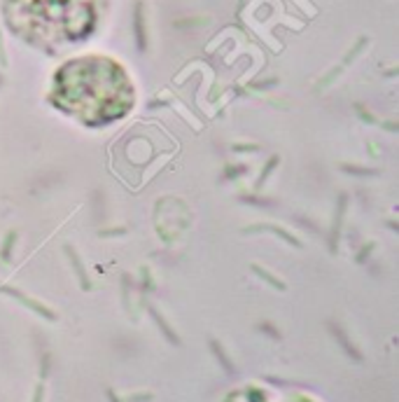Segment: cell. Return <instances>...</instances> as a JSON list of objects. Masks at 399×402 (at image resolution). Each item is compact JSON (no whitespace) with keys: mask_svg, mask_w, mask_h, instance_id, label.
I'll use <instances>...</instances> for the list:
<instances>
[{"mask_svg":"<svg viewBox=\"0 0 399 402\" xmlns=\"http://www.w3.org/2000/svg\"><path fill=\"white\" fill-rule=\"evenodd\" d=\"M0 293H5V295H12L14 300H19L23 304V306H28V309H33L38 316H42V318H47V320H56V313L52 309H47V306H42L40 302H35V300H31L28 295H23V293H19L16 288H12V286H0Z\"/></svg>","mask_w":399,"mask_h":402,"instance_id":"1","label":"cell"},{"mask_svg":"<svg viewBox=\"0 0 399 402\" xmlns=\"http://www.w3.org/2000/svg\"><path fill=\"white\" fill-rule=\"evenodd\" d=\"M329 332H331V337L336 339V344H338V346H341V348H343V351H345V356H350V358H353V360H355V363H362V353H360V351H357V348L353 346V344H350V339H348V334H345V330H341V325H338V323H334V320H331V323H329Z\"/></svg>","mask_w":399,"mask_h":402,"instance_id":"2","label":"cell"},{"mask_svg":"<svg viewBox=\"0 0 399 402\" xmlns=\"http://www.w3.org/2000/svg\"><path fill=\"white\" fill-rule=\"evenodd\" d=\"M63 250H66L68 260L73 262V269H75L77 279H80V286H82V290H91V281H89V276H86V271H84V267H82V262H80V257H77L75 248H73V246H66Z\"/></svg>","mask_w":399,"mask_h":402,"instance_id":"3","label":"cell"},{"mask_svg":"<svg viewBox=\"0 0 399 402\" xmlns=\"http://www.w3.org/2000/svg\"><path fill=\"white\" fill-rule=\"evenodd\" d=\"M254 229H266V232H273V234H276V236H280V239H283V241H287V243H292V246H294V248H299V246H301V241L297 239V236H292L290 232H285L283 227H278V224H252V227H247L245 232H247V234H252Z\"/></svg>","mask_w":399,"mask_h":402,"instance_id":"4","label":"cell"},{"mask_svg":"<svg viewBox=\"0 0 399 402\" xmlns=\"http://www.w3.org/2000/svg\"><path fill=\"white\" fill-rule=\"evenodd\" d=\"M345 201H348L345 194H341L336 201V215H334V227H331V250H336V239L341 234V220H343V213H345Z\"/></svg>","mask_w":399,"mask_h":402,"instance_id":"5","label":"cell"},{"mask_svg":"<svg viewBox=\"0 0 399 402\" xmlns=\"http://www.w3.org/2000/svg\"><path fill=\"white\" fill-rule=\"evenodd\" d=\"M147 311H150V316L154 318V323L159 325V330H161V332H163V337H166V339H168L170 344H175V346H180V337H177V334H175V332H173V330H170V327H168V323L163 320V316H161V313H159V311L154 309V306H147Z\"/></svg>","mask_w":399,"mask_h":402,"instance_id":"6","label":"cell"},{"mask_svg":"<svg viewBox=\"0 0 399 402\" xmlns=\"http://www.w3.org/2000/svg\"><path fill=\"white\" fill-rule=\"evenodd\" d=\"M208 344H210V351H213V353L217 356V360H220V365H222V370L227 372V374H236V367H234V365H231V360L227 358L224 348L220 346V341H217V339H210Z\"/></svg>","mask_w":399,"mask_h":402,"instance_id":"7","label":"cell"},{"mask_svg":"<svg viewBox=\"0 0 399 402\" xmlns=\"http://www.w3.org/2000/svg\"><path fill=\"white\" fill-rule=\"evenodd\" d=\"M341 171H343V173H350V176H357V178H371V176H378L376 169H369V166H355V164H341Z\"/></svg>","mask_w":399,"mask_h":402,"instance_id":"8","label":"cell"},{"mask_svg":"<svg viewBox=\"0 0 399 402\" xmlns=\"http://www.w3.org/2000/svg\"><path fill=\"white\" fill-rule=\"evenodd\" d=\"M238 199L243 203H250V206H259V208H273L276 201L273 199H266V197H257V194H240Z\"/></svg>","mask_w":399,"mask_h":402,"instance_id":"9","label":"cell"},{"mask_svg":"<svg viewBox=\"0 0 399 402\" xmlns=\"http://www.w3.org/2000/svg\"><path fill=\"white\" fill-rule=\"evenodd\" d=\"M252 271H254V274H257V276H259L261 281H266V283H271V286L276 288V290H287V288H285V283H283V281H280V279H276V276H273V274H269V271H264V269H261V267H259V264H252Z\"/></svg>","mask_w":399,"mask_h":402,"instance_id":"10","label":"cell"},{"mask_svg":"<svg viewBox=\"0 0 399 402\" xmlns=\"http://www.w3.org/2000/svg\"><path fill=\"white\" fill-rule=\"evenodd\" d=\"M136 40H138V49H145V28H143L140 5H138V9H136Z\"/></svg>","mask_w":399,"mask_h":402,"instance_id":"11","label":"cell"},{"mask_svg":"<svg viewBox=\"0 0 399 402\" xmlns=\"http://www.w3.org/2000/svg\"><path fill=\"white\" fill-rule=\"evenodd\" d=\"M14 241H16V232H9L7 239H5V243H2V250H0V257H2L5 262L12 260V246H14Z\"/></svg>","mask_w":399,"mask_h":402,"instance_id":"12","label":"cell"},{"mask_svg":"<svg viewBox=\"0 0 399 402\" xmlns=\"http://www.w3.org/2000/svg\"><path fill=\"white\" fill-rule=\"evenodd\" d=\"M278 162H280V159H278L276 155L271 157V162L266 164L264 169H261V176H259V180H257V187H261V185H264V183H266V178H269V176H271V171H273V169H276V166H278Z\"/></svg>","mask_w":399,"mask_h":402,"instance_id":"13","label":"cell"},{"mask_svg":"<svg viewBox=\"0 0 399 402\" xmlns=\"http://www.w3.org/2000/svg\"><path fill=\"white\" fill-rule=\"evenodd\" d=\"M259 330H261L264 334H269L273 341H280V339H283V334H280L276 327H273V323H266V320H264V323H259Z\"/></svg>","mask_w":399,"mask_h":402,"instance_id":"14","label":"cell"},{"mask_svg":"<svg viewBox=\"0 0 399 402\" xmlns=\"http://www.w3.org/2000/svg\"><path fill=\"white\" fill-rule=\"evenodd\" d=\"M243 173H247L245 164H234V166H229V169L224 171V176H227V178H240Z\"/></svg>","mask_w":399,"mask_h":402,"instance_id":"15","label":"cell"},{"mask_svg":"<svg viewBox=\"0 0 399 402\" xmlns=\"http://www.w3.org/2000/svg\"><path fill=\"white\" fill-rule=\"evenodd\" d=\"M152 400V393H140V395H131L126 398V402H150Z\"/></svg>","mask_w":399,"mask_h":402,"instance_id":"16","label":"cell"},{"mask_svg":"<svg viewBox=\"0 0 399 402\" xmlns=\"http://www.w3.org/2000/svg\"><path fill=\"white\" fill-rule=\"evenodd\" d=\"M259 145H234V152H257Z\"/></svg>","mask_w":399,"mask_h":402,"instance_id":"17","label":"cell"},{"mask_svg":"<svg viewBox=\"0 0 399 402\" xmlns=\"http://www.w3.org/2000/svg\"><path fill=\"white\" fill-rule=\"evenodd\" d=\"M371 248H374V243H369V246H364V248H362V250H360V253H357V262H364V260H367V257H369V250H371Z\"/></svg>","mask_w":399,"mask_h":402,"instance_id":"18","label":"cell"},{"mask_svg":"<svg viewBox=\"0 0 399 402\" xmlns=\"http://www.w3.org/2000/svg\"><path fill=\"white\" fill-rule=\"evenodd\" d=\"M42 398H45V384H38V388H35V398H33V402H42Z\"/></svg>","mask_w":399,"mask_h":402,"instance_id":"19","label":"cell"},{"mask_svg":"<svg viewBox=\"0 0 399 402\" xmlns=\"http://www.w3.org/2000/svg\"><path fill=\"white\" fill-rule=\"evenodd\" d=\"M124 232H126V229L122 227V229H110V232H100V236H115V234H124Z\"/></svg>","mask_w":399,"mask_h":402,"instance_id":"20","label":"cell"}]
</instances>
